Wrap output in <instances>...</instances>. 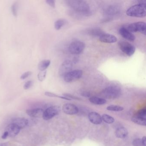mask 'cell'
I'll return each mask as SVG.
<instances>
[{
    "label": "cell",
    "mask_w": 146,
    "mask_h": 146,
    "mask_svg": "<svg viewBox=\"0 0 146 146\" xmlns=\"http://www.w3.org/2000/svg\"><path fill=\"white\" fill-rule=\"evenodd\" d=\"M66 3L69 7L79 14L85 16H89L91 14L89 4L85 1L67 0Z\"/></svg>",
    "instance_id": "cell-1"
},
{
    "label": "cell",
    "mask_w": 146,
    "mask_h": 146,
    "mask_svg": "<svg viewBox=\"0 0 146 146\" xmlns=\"http://www.w3.org/2000/svg\"><path fill=\"white\" fill-rule=\"evenodd\" d=\"M126 14L129 16L143 18L146 15V4L145 1L139 2L138 4L130 7L127 10Z\"/></svg>",
    "instance_id": "cell-2"
},
{
    "label": "cell",
    "mask_w": 146,
    "mask_h": 146,
    "mask_svg": "<svg viewBox=\"0 0 146 146\" xmlns=\"http://www.w3.org/2000/svg\"><path fill=\"white\" fill-rule=\"evenodd\" d=\"M120 88L117 85H111L102 91V95L106 99H114L118 97L121 94Z\"/></svg>",
    "instance_id": "cell-3"
},
{
    "label": "cell",
    "mask_w": 146,
    "mask_h": 146,
    "mask_svg": "<svg viewBox=\"0 0 146 146\" xmlns=\"http://www.w3.org/2000/svg\"><path fill=\"white\" fill-rule=\"evenodd\" d=\"M131 33L140 32L144 35L146 34V23L143 22H135L125 27Z\"/></svg>",
    "instance_id": "cell-4"
},
{
    "label": "cell",
    "mask_w": 146,
    "mask_h": 146,
    "mask_svg": "<svg viewBox=\"0 0 146 146\" xmlns=\"http://www.w3.org/2000/svg\"><path fill=\"white\" fill-rule=\"evenodd\" d=\"M85 47V43L84 42L81 41L75 40L70 44L69 49L72 54H79L82 53Z\"/></svg>",
    "instance_id": "cell-5"
},
{
    "label": "cell",
    "mask_w": 146,
    "mask_h": 146,
    "mask_svg": "<svg viewBox=\"0 0 146 146\" xmlns=\"http://www.w3.org/2000/svg\"><path fill=\"white\" fill-rule=\"evenodd\" d=\"M118 46L120 50L128 56H131L135 52V48L131 43L125 41H120Z\"/></svg>",
    "instance_id": "cell-6"
},
{
    "label": "cell",
    "mask_w": 146,
    "mask_h": 146,
    "mask_svg": "<svg viewBox=\"0 0 146 146\" xmlns=\"http://www.w3.org/2000/svg\"><path fill=\"white\" fill-rule=\"evenodd\" d=\"M83 75L81 70H75L70 71L64 76V81L67 83H70L79 79Z\"/></svg>",
    "instance_id": "cell-7"
},
{
    "label": "cell",
    "mask_w": 146,
    "mask_h": 146,
    "mask_svg": "<svg viewBox=\"0 0 146 146\" xmlns=\"http://www.w3.org/2000/svg\"><path fill=\"white\" fill-rule=\"evenodd\" d=\"M60 111V108L58 106H52L49 107L43 112V117L46 120H50L53 117L59 114Z\"/></svg>",
    "instance_id": "cell-8"
},
{
    "label": "cell",
    "mask_w": 146,
    "mask_h": 146,
    "mask_svg": "<svg viewBox=\"0 0 146 146\" xmlns=\"http://www.w3.org/2000/svg\"><path fill=\"white\" fill-rule=\"evenodd\" d=\"M73 63L69 60H66L60 66L59 69V74L60 76H64L66 74L72 71Z\"/></svg>",
    "instance_id": "cell-9"
},
{
    "label": "cell",
    "mask_w": 146,
    "mask_h": 146,
    "mask_svg": "<svg viewBox=\"0 0 146 146\" xmlns=\"http://www.w3.org/2000/svg\"><path fill=\"white\" fill-rule=\"evenodd\" d=\"M120 7L117 5H110L107 7L104 10L105 15L106 16V18L111 19V17L117 15L120 13Z\"/></svg>",
    "instance_id": "cell-10"
},
{
    "label": "cell",
    "mask_w": 146,
    "mask_h": 146,
    "mask_svg": "<svg viewBox=\"0 0 146 146\" xmlns=\"http://www.w3.org/2000/svg\"><path fill=\"white\" fill-rule=\"evenodd\" d=\"M62 110L64 113L68 115H74L78 112V109L76 106L71 103H67L63 106Z\"/></svg>",
    "instance_id": "cell-11"
},
{
    "label": "cell",
    "mask_w": 146,
    "mask_h": 146,
    "mask_svg": "<svg viewBox=\"0 0 146 146\" xmlns=\"http://www.w3.org/2000/svg\"><path fill=\"white\" fill-rule=\"evenodd\" d=\"M119 33L124 39L130 41H134L135 39V36L132 33L128 31L125 27H122L119 29Z\"/></svg>",
    "instance_id": "cell-12"
},
{
    "label": "cell",
    "mask_w": 146,
    "mask_h": 146,
    "mask_svg": "<svg viewBox=\"0 0 146 146\" xmlns=\"http://www.w3.org/2000/svg\"><path fill=\"white\" fill-rule=\"evenodd\" d=\"M20 130L21 129L18 126L12 123L8 126L6 131L8 133V136L13 138L18 135Z\"/></svg>",
    "instance_id": "cell-13"
},
{
    "label": "cell",
    "mask_w": 146,
    "mask_h": 146,
    "mask_svg": "<svg viewBox=\"0 0 146 146\" xmlns=\"http://www.w3.org/2000/svg\"><path fill=\"white\" fill-rule=\"evenodd\" d=\"M99 40L104 43H112L117 42V39L114 35L104 33L99 37Z\"/></svg>",
    "instance_id": "cell-14"
},
{
    "label": "cell",
    "mask_w": 146,
    "mask_h": 146,
    "mask_svg": "<svg viewBox=\"0 0 146 146\" xmlns=\"http://www.w3.org/2000/svg\"><path fill=\"white\" fill-rule=\"evenodd\" d=\"M88 118L91 123L95 125L101 124L102 122V117L96 112H91L89 113Z\"/></svg>",
    "instance_id": "cell-15"
},
{
    "label": "cell",
    "mask_w": 146,
    "mask_h": 146,
    "mask_svg": "<svg viewBox=\"0 0 146 146\" xmlns=\"http://www.w3.org/2000/svg\"><path fill=\"white\" fill-rule=\"evenodd\" d=\"M43 112L44 111L42 109L39 108L28 109L26 111L28 115L33 118H37L42 116L43 115Z\"/></svg>",
    "instance_id": "cell-16"
},
{
    "label": "cell",
    "mask_w": 146,
    "mask_h": 146,
    "mask_svg": "<svg viewBox=\"0 0 146 146\" xmlns=\"http://www.w3.org/2000/svg\"><path fill=\"white\" fill-rule=\"evenodd\" d=\"M116 136L119 138H124L128 135V131L127 129L123 127L118 128L115 132Z\"/></svg>",
    "instance_id": "cell-17"
},
{
    "label": "cell",
    "mask_w": 146,
    "mask_h": 146,
    "mask_svg": "<svg viewBox=\"0 0 146 146\" xmlns=\"http://www.w3.org/2000/svg\"><path fill=\"white\" fill-rule=\"evenodd\" d=\"M13 123L16 124L22 129L28 125V121L24 118H17L14 119Z\"/></svg>",
    "instance_id": "cell-18"
},
{
    "label": "cell",
    "mask_w": 146,
    "mask_h": 146,
    "mask_svg": "<svg viewBox=\"0 0 146 146\" xmlns=\"http://www.w3.org/2000/svg\"><path fill=\"white\" fill-rule=\"evenodd\" d=\"M132 121L135 124H138L139 125L146 126V118L138 116L137 115L134 116L133 117H132Z\"/></svg>",
    "instance_id": "cell-19"
},
{
    "label": "cell",
    "mask_w": 146,
    "mask_h": 146,
    "mask_svg": "<svg viewBox=\"0 0 146 146\" xmlns=\"http://www.w3.org/2000/svg\"><path fill=\"white\" fill-rule=\"evenodd\" d=\"M89 101L93 104L97 105H102L106 103V100L105 99L96 96H93L90 98Z\"/></svg>",
    "instance_id": "cell-20"
},
{
    "label": "cell",
    "mask_w": 146,
    "mask_h": 146,
    "mask_svg": "<svg viewBox=\"0 0 146 146\" xmlns=\"http://www.w3.org/2000/svg\"><path fill=\"white\" fill-rule=\"evenodd\" d=\"M104 32L99 28H94L89 30L88 33L90 35L100 37L104 33Z\"/></svg>",
    "instance_id": "cell-21"
},
{
    "label": "cell",
    "mask_w": 146,
    "mask_h": 146,
    "mask_svg": "<svg viewBox=\"0 0 146 146\" xmlns=\"http://www.w3.org/2000/svg\"><path fill=\"white\" fill-rule=\"evenodd\" d=\"M51 61L49 60H45L40 61L38 64V69L41 71L46 70L50 65Z\"/></svg>",
    "instance_id": "cell-22"
},
{
    "label": "cell",
    "mask_w": 146,
    "mask_h": 146,
    "mask_svg": "<svg viewBox=\"0 0 146 146\" xmlns=\"http://www.w3.org/2000/svg\"><path fill=\"white\" fill-rule=\"evenodd\" d=\"M66 21L64 19H59L54 23V28L56 30H59L66 24Z\"/></svg>",
    "instance_id": "cell-23"
},
{
    "label": "cell",
    "mask_w": 146,
    "mask_h": 146,
    "mask_svg": "<svg viewBox=\"0 0 146 146\" xmlns=\"http://www.w3.org/2000/svg\"><path fill=\"white\" fill-rule=\"evenodd\" d=\"M102 120L108 124H111L114 122V119L113 117L107 114H104L102 117Z\"/></svg>",
    "instance_id": "cell-24"
},
{
    "label": "cell",
    "mask_w": 146,
    "mask_h": 146,
    "mask_svg": "<svg viewBox=\"0 0 146 146\" xmlns=\"http://www.w3.org/2000/svg\"><path fill=\"white\" fill-rule=\"evenodd\" d=\"M107 109L109 111H122L124 109L123 108L120 106L117 105H111L107 107Z\"/></svg>",
    "instance_id": "cell-25"
},
{
    "label": "cell",
    "mask_w": 146,
    "mask_h": 146,
    "mask_svg": "<svg viewBox=\"0 0 146 146\" xmlns=\"http://www.w3.org/2000/svg\"><path fill=\"white\" fill-rule=\"evenodd\" d=\"M45 94L46 95V96H49V97H57L60 98V99H65L67 100H71V99H69L68 98L64 96H60L57 95V94H56L55 93H53L52 92H46L45 93Z\"/></svg>",
    "instance_id": "cell-26"
},
{
    "label": "cell",
    "mask_w": 146,
    "mask_h": 146,
    "mask_svg": "<svg viewBox=\"0 0 146 146\" xmlns=\"http://www.w3.org/2000/svg\"><path fill=\"white\" fill-rule=\"evenodd\" d=\"M18 10V4L17 2H15L11 6L12 12L14 16H17Z\"/></svg>",
    "instance_id": "cell-27"
},
{
    "label": "cell",
    "mask_w": 146,
    "mask_h": 146,
    "mask_svg": "<svg viewBox=\"0 0 146 146\" xmlns=\"http://www.w3.org/2000/svg\"><path fill=\"white\" fill-rule=\"evenodd\" d=\"M47 71L45 70L43 71H40L38 74V78L39 81H43L44 80L45 78L46 77Z\"/></svg>",
    "instance_id": "cell-28"
},
{
    "label": "cell",
    "mask_w": 146,
    "mask_h": 146,
    "mask_svg": "<svg viewBox=\"0 0 146 146\" xmlns=\"http://www.w3.org/2000/svg\"><path fill=\"white\" fill-rule=\"evenodd\" d=\"M63 96L66 97L70 99H73L77 100H81V99L78 97L77 96H74L73 95L69 94V93H64L63 94Z\"/></svg>",
    "instance_id": "cell-29"
},
{
    "label": "cell",
    "mask_w": 146,
    "mask_h": 146,
    "mask_svg": "<svg viewBox=\"0 0 146 146\" xmlns=\"http://www.w3.org/2000/svg\"><path fill=\"white\" fill-rule=\"evenodd\" d=\"M137 115L140 117H142L144 118H146V109H143L141 110H139V111H138L137 114H136Z\"/></svg>",
    "instance_id": "cell-30"
},
{
    "label": "cell",
    "mask_w": 146,
    "mask_h": 146,
    "mask_svg": "<svg viewBox=\"0 0 146 146\" xmlns=\"http://www.w3.org/2000/svg\"><path fill=\"white\" fill-rule=\"evenodd\" d=\"M33 82L32 81H28L25 83L24 85V89L25 90H28L33 85Z\"/></svg>",
    "instance_id": "cell-31"
},
{
    "label": "cell",
    "mask_w": 146,
    "mask_h": 146,
    "mask_svg": "<svg viewBox=\"0 0 146 146\" xmlns=\"http://www.w3.org/2000/svg\"><path fill=\"white\" fill-rule=\"evenodd\" d=\"M133 145L134 146H143L141 139L140 138L135 139L133 141Z\"/></svg>",
    "instance_id": "cell-32"
},
{
    "label": "cell",
    "mask_w": 146,
    "mask_h": 146,
    "mask_svg": "<svg viewBox=\"0 0 146 146\" xmlns=\"http://www.w3.org/2000/svg\"><path fill=\"white\" fill-rule=\"evenodd\" d=\"M31 74H32V72L31 71H28L22 74V75H21L20 78L22 80L25 79L26 78L29 77Z\"/></svg>",
    "instance_id": "cell-33"
},
{
    "label": "cell",
    "mask_w": 146,
    "mask_h": 146,
    "mask_svg": "<svg viewBox=\"0 0 146 146\" xmlns=\"http://www.w3.org/2000/svg\"><path fill=\"white\" fill-rule=\"evenodd\" d=\"M46 2L51 7L54 8L55 7V2L53 0H47Z\"/></svg>",
    "instance_id": "cell-34"
},
{
    "label": "cell",
    "mask_w": 146,
    "mask_h": 146,
    "mask_svg": "<svg viewBox=\"0 0 146 146\" xmlns=\"http://www.w3.org/2000/svg\"><path fill=\"white\" fill-rule=\"evenodd\" d=\"M8 136V132H7V131H6L3 134V135L2 136V139H5L7 138Z\"/></svg>",
    "instance_id": "cell-35"
},
{
    "label": "cell",
    "mask_w": 146,
    "mask_h": 146,
    "mask_svg": "<svg viewBox=\"0 0 146 146\" xmlns=\"http://www.w3.org/2000/svg\"><path fill=\"white\" fill-rule=\"evenodd\" d=\"M142 145L143 146H146V138L145 136H143L141 139Z\"/></svg>",
    "instance_id": "cell-36"
},
{
    "label": "cell",
    "mask_w": 146,
    "mask_h": 146,
    "mask_svg": "<svg viewBox=\"0 0 146 146\" xmlns=\"http://www.w3.org/2000/svg\"><path fill=\"white\" fill-rule=\"evenodd\" d=\"M82 95L84 96H86L89 97L90 96V94L89 93H88V92H84V93H83V94H82Z\"/></svg>",
    "instance_id": "cell-37"
}]
</instances>
